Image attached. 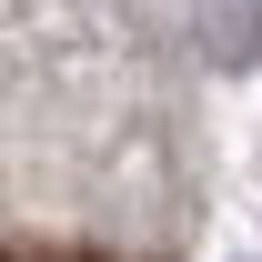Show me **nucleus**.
Here are the masks:
<instances>
[{
    "label": "nucleus",
    "mask_w": 262,
    "mask_h": 262,
    "mask_svg": "<svg viewBox=\"0 0 262 262\" xmlns=\"http://www.w3.org/2000/svg\"><path fill=\"white\" fill-rule=\"evenodd\" d=\"M0 262H10V252H0Z\"/></svg>",
    "instance_id": "nucleus-1"
}]
</instances>
